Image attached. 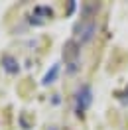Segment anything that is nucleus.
Here are the masks:
<instances>
[{"label":"nucleus","mask_w":128,"mask_h":130,"mask_svg":"<svg viewBox=\"0 0 128 130\" xmlns=\"http://www.w3.org/2000/svg\"><path fill=\"white\" fill-rule=\"evenodd\" d=\"M75 101H77V114H83L89 108V105L93 103V91H91V87H89V85H83V87L77 91Z\"/></svg>","instance_id":"1"},{"label":"nucleus","mask_w":128,"mask_h":130,"mask_svg":"<svg viewBox=\"0 0 128 130\" xmlns=\"http://www.w3.org/2000/svg\"><path fill=\"white\" fill-rule=\"evenodd\" d=\"M95 32H97V24L95 22H87V24H81V34H79V40L81 43H87L95 38Z\"/></svg>","instance_id":"2"},{"label":"nucleus","mask_w":128,"mask_h":130,"mask_svg":"<svg viewBox=\"0 0 128 130\" xmlns=\"http://www.w3.org/2000/svg\"><path fill=\"white\" fill-rule=\"evenodd\" d=\"M2 65H4V69L8 71V73H18V61L14 59L12 55H4L2 57Z\"/></svg>","instance_id":"3"},{"label":"nucleus","mask_w":128,"mask_h":130,"mask_svg":"<svg viewBox=\"0 0 128 130\" xmlns=\"http://www.w3.org/2000/svg\"><path fill=\"white\" fill-rule=\"evenodd\" d=\"M57 75H59V63H55L53 67H51V71L45 73V77H43V85H51V83L57 79Z\"/></svg>","instance_id":"4"},{"label":"nucleus","mask_w":128,"mask_h":130,"mask_svg":"<svg viewBox=\"0 0 128 130\" xmlns=\"http://www.w3.org/2000/svg\"><path fill=\"white\" fill-rule=\"evenodd\" d=\"M53 130H55V128H53Z\"/></svg>","instance_id":"5"}]
</instances>
